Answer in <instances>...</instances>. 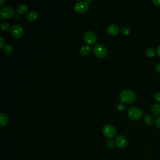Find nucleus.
<instances>
[{
  "label": "nucleus",
  "instance_id": "obj_1",
  "mask_svg": "<svg viewBox=\"0 0 160 160\" xmlns=\"http://www.w3.org/2000/svg\"><path fill=\"white\" fill-rule=\"evenodd\" d=\"M120 98L123 103L130 104L133 103L136 98V95L135 93L130 89H126L123 90L120 94Z\"/></svg>",
  "mask_w": 160,
  "mask_h": 160
},
{
  "label": "nucleus",
  "instance_id": "obj_2",
  "mask_svg": "<svg viewBox=\"0 0 160 160\" xmlns=\"http://www.w3.org/2000/svg\"><path fill=\"white\" fill-rule=\"evenodd\" d=\"M93 52L96 57L101 59L105 58L108 53L107 48L103 44H96L93 49Z\"/></svg>",
  "mask_w": 160,
  "mask_h": 160
},
{
  "label": "nucleus",
  "instance_id": "obj_3",
  "mask_svg": "<svg viewBox=\"0 0 160 160\" xmlns=\"http://www.w3.org/2000/svg\"><path fill=\"white\" fill-rule=\"evenodd\" d=\"M128 117L131 120H139L143 115V111L138 107H131L127 112Z\"/></svg>",
  "mask_w": 160,
  "mask_h": 160
},
{
  "label": "nucleus",
  "instance_id": "obj_4",
  "mask_svg": "<svg viewBox=\"0 0 160 160\" xmlns=\"http://www.w3.org/2000/svg\"><path fill=\"white\" fill-rule=\"evenodd\" d=\"M102 133L105 137L112 139L117 134V130L113 125L106 124L103 126Z\"/></svg>",
  "mask_w": 160,
  "mask_h": 160
},
{
  "label": "nucleus",
  "instance_id": "obj_5",
  "mask_svg": "<svg viewBox=\"0 0 160 160\" xmlns=\"http://www.w3.org/2000/svg\"><path fill=\"white\" fill-rule=\"evenodd\" d=\"M15 15L13 8L10 6H7L0 10V18L3 20H8Z\"/></svg>",
  "mask_w": 160,
  "mask_h": 160
},
{
  "label": "nucleus",
  "instance_id": "obj_6",
  "mask_svg": "<svg viewBox=\"0 0 160 160\" xmlns=\"http://www.w3.org/2000/svg\"><path fill=\"white\" fill-rule=\"evenodd\" d=\"M10 33L13 37L15 38H20L24 34V28L21 25L15 24L12 25L11 27Z\"/></svg>",
  "mask_w": 160,
  "mask_h": 160
},
{
  "label": "nucleus",
  "instance_id": "obj_7",
  "mask_svg": "<svg viewBox=\"0 0 160 160\" xmlns=\"http://www.w3.org/2000/svg\"><path fill=\"white\" fill-rule=\"evenodd\" d=\"M89 9V4L88 2L83 1L79 2L74 6V10L75 12L79 14H83L86 13Z\"/></svg>",
  "mask_w": 160,
  "mask_h": 160
},
{
  "label": "nucleus",
  "instance_id": "obj_8",
  "mask_svg": "<svg viewBox=\"0 0 160 160\" xmlns=\"http://www.w3.org/2000/svg\"><path fill=\"white\" fill-rule=\"evenodd\" d=\"M84 40L87 44L92 45L96 42L97 37L93 31H87L84 34Z\"/></svg>",
  "mask_w": 160,
  "mask_h": 160
},
{
  "label": "nucleus",
  "instance_id": "obj_9",
  "mask_svg": "<svg viewBox=\"0 0 160 160\" xmlns=\"http://www.w3.org/2000/svg\"><path fill=\"white\" fill-rule=\"evenodd\" d=\"M127 139L126 138L121 135H118L115 138V144L120 148H125L127 146Z\"/></svg>",
  "mask_w": 160,
  "mask_h": 160
},
{
  "label": "nucleus",
  "instance_id": "obj_10",
  "mask_svg": "<svg viewBox=\"0 0 160 160\" xmlns=\"http://www.w3.org/2000/svg\"><path fill=\"white\" fill-rule=\"evenodd\" d=\"M120 28L117 25H110L106 28V32L111 36H116L119 33Z\"/></svg>",
  "mask_w": 160,
  "mask_h": 160
},
{
  "label": "nucleus",
  "instance_id": "obj_11",
  "mask_svg": "<svg viewBox=\"0 0 160 160\" xmlns=\"http://www.w3.org/2000/svg\"><path fill=\"white\" fill-rule=\"evenodd\" d=\"M38 18V13L34 10H31L28 11L26 15V19L28 21H36Z\"/></svg>",
  "mask_w": 160,
  "mask_h": 160
},
{
  "label": "nucleus",
  "instance_id": "obj_12",
  "mask_svg": "<svg viewBox=\"0 0 160 160\" xmlns=\"http://www.w3.org/2000/svg\"><path fill=\"white\" fill-rule=\"evenodd\" d=\"M9 121L8 117L4 113H0V126L4 127L7 126Z\"/></svg>",
  "mask_w": 160,
  "mask_h": 160
},
{
  "label": "nucleus",
  "instance_id": "obj_13",
  "mask_svg": "<svg viewBox=\"0 0 160 160\" xmlns=\"http://www.w3.org/2000/svg\"><path fill=\"white\" fill-rule=\"evenodd\" d=\"M92 49L90 46L88 45H83L81 47L80 49V52L81 54L83 56H88L90 54Z\"/></svg>",
  "mask_w": 160,
  "mask_h": 160
},
{
  "label": "nucleus",
  "instance_id": "obj_14",
  "mask_svg": "<svg viewBox=\"0 0 160 160\" xmlns=\"http://www.w3.org/2000/svg\"><path fill=\"white\" fill-rule=\"evenodd\" d=\"M151 112L155 117H158L160 115V104L158 103H154L151 106Z\"/></svg>",
  "mask_w": 160,
  "mask_h": 160
},
{
  "label": "nucleus",
  "instance_id": "obj_15",
  "mask_svg": "<svg viewBox=\"0 0 160 160\" xmlns=\"http://www.w3.org/2000/svg\"><path fill=\"white\" fill-rule=\"evenodd\" d=\"M28 7L26 4H21L18 5L16 10V12L20 15L25 14L28 11Z\"/></svg>",
  "mask_w": 160,
  "mask_h": 160
},
{
  "label": "nucleus",
  "instance_id": "obj_16",
  "mask_svg": "<svg viewBox=\"0 0 160 160\" xmlns=\"http://www.w3.org/2000/svg\"><path fill=\"white\" fill-rule=\"evenodd\" d=\"M143 120H144V121L146 125H151L153 123V118L151 115H150L149 114H145L143 117Z\"/></svg>",
  "mask_w": 160,
  "mask_h": 160
},
{
  "label": "nucleus",
  "instance_id": "obj_17",
  "mask_svg": "<svg viewBox=\"0 0 160 160\" xmlns=\"http://www.w3.org/2000/svg\"><path fill=\"white\" fill-rule=\"evenodd\" d=\"M156 51L153 48H148L145 51V55L149 58H151V57H154L155 55H156Z\"/></svg>",
  "mask_w": 160,
  "mask_h": 160
},
{
  "label": "nucleus",
  "instance_id": "obj_18",
  "mask_svg": "<svg viewBox=\"0 0 160 160\" xmlns=\"http://www.w3.org/2000/svg\"><path fill=\"white\" fill-rule=\"evenodd\" d=\"M3 51L7 55H11V53H13V51H14V48L13 47L10 45V44H7L6 45L4 48H3Z\"/></svg>",
  "mask_w": 160,
  "mask_h": 160
},
{
  "label": "nucleus",
  "instance_id": "obj_19",
  "mask_svg": "<svg viewBox=\"0 0 160 160\" xmlns=\"http://www.w3.org/2000/svg\"><path fill=\"white\" fill-rule=\"evenodd\" d=\"M1 29L3 31H7L11 28H10V26L9 23H8L7 22H3L1 24Z\"/></svg>",
  "mask_w": 160,
  "mask_h": 160
},
{
  "label": "nucleus",
  "instance_id": "obj_20",
  "mask_svg": "<svg viewBox=\"0 0 160 160\" xmlns=\"http://www.w3.org/2000/svg\"><path fill=\"white\" fill-rule=\"evenodd\" d=\"M131 30L128 27H124L121 30V33L124 36H128L131 34Z\"/></svg>",
  "mask_w": 160,
  "mask_h": 160
},
{
  "label": "nucleus",
  "instance_id": "obj_21",
  "mask_svg": "<svg viewBox=\"0 0 160 160\" xmlns=\"http://www.w3.org/2000/svg\"><path fill=\"white\" fill-rule=\"evenodd\" d=\"M117 109L119 112H123L125 109V106L123 103H119L117 104Z\"/></svg>",
  "mask_w": 160,
  "mask_h": 160
},
{
  "label": "nucleus",
  "instance_id": "obj_22",
  "mask_svg": "<svg viewBox=\"0 0 160 160\" xmlns=\"http://www.w3.org/2000/svg\"><path fill=\"white\" fill-rule=\"evenodd\" d=\"M115 141L112 139H110L107 142V146L109 148H113L115 146Z\"/></svg>",
  "mask_w": 160,
  "mask_h": 160
},
{
  "label": "nucleus",
  "instance_id": "obj_23",
  "mask_svg": "<svg viewBox=\"0 0 160 160\" xmlns=\"http://www.w3.org/2000/svg\"><path fill=\"white\" fill-rule=\"evenodd\" d=\"M154 98L156 101L160 103V91L156 92L154 95Z\"/></svg>",
  "mask_w": 160,
  "mask_h": 160
},
{
  "label": "nucleus",
  "instance_id": "obj_24",
  "mask_svg": "<svg viewBox=\"0 0 160 160\" xmlns=\"http://www.w3.org/2000/svg\"><path fill=\"white\" fill-rule=\"evenodd\" d=\"M5 46V40L3 36L0 37V48H4Z\"/></svg>",
  "mask_w": 160,
  "mask_h": 160
},
{
  "label": "nucleus",
  "instance_id": "obj_25",
  "mask_svg": "<svg viewBox=\"0 0 160 160\" xmlns=\"http://www.w3.org/2000/svg\"><path fill=\"white\" fill-rule=\"evenodd\" d=\"M155 125L158 128L160 129V117H158V118L156 119Z\"/></svg>",
  "mask_w": 160,
  "mask_h": 160
},
{
  "label": "nucleus",
  "instance_id": "obj_26",
  "mask_svg": "<svg viewBox=\"0 0 160 160\" xmlns=\"http://www.w3.org/2000/svg\"><path fill=\"white\" fill-rule=\"evenodd\" d=\"M153 3H154L156 6L160 7V0H153Z\"/></svg>",
  "mask_w": 160,
  "mask_h": 160
},
{
  "label": "nucleus",
  "instance_id": "obj_27",
  "mask_svg": "<svg viewBox=\"0 0 160 160\" xmlns=\"http://www.w3.org/2000/svg\"><path fill=\"white\" fill-rule=\"evenodd\" d=\"M155 69H156V71H158V73H160V63H158V64L156 65Z\"/></svg>",
  "mask_w": 160,
  "mask_h": 160
},
{
  "label": "nucleus",
  "instance_id": "obj_28",
  "mask_svg": "<svg viewBox=\"0 0 160 160\" xmlns=\"http://www.w3.org/2000/svg\"><path fill=\"white\" fill-rule=\"evenodd\" d=\"M156 53H157L158 55L160 57V45H159V46H158L156 48Z\"/></svg>",
  "mask_w": 160,
  "mask_h": 160
},
{
  "label": "nucleus",
  "instance_id": "obj_29",
  "mask_svg": "<svg viewBox=\"0 0 160 160\" xmlns=\"http://www.w3.org/2000/svg\"><path fill=\"white\" fill-rule=\"evenodd\" d=\"M5 3V0H0V7H2Z\"/></svg>",
  "mask_w": 160,
  "mask_h": 160
}]
</instances>
